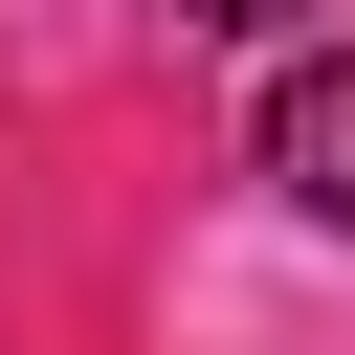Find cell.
<instances>
[{
	"instance_id": "cell-2",
	"label": "cell",
	"mask_w": 355,
	"mask_h": 355,
	"mask_svg": "<svg viewBox=\"0 0 355 355\" xmlns=\"http://www.w3.org/2000/svg\"><path fill=\"white\" fill-rule=\"evenodd\" d=\"M155 22H178V44H288L311 0H155Z\"/></svg>"
},
{
	"instance_id": "cell-1",
	"label": "cell",
	"mask_w": 355,
	"mask_h": 355,
	"mask_svg": "<svg viewBox=\"0 0 355 355\" xmlns=\"http://www.w3.org/2000/svg\"><path fill=\"white\" fill-rule=\"evenodd\" d=\"M266 178L355 244V44H288V67H266Z\"/></svg>"
}]
</instances>
